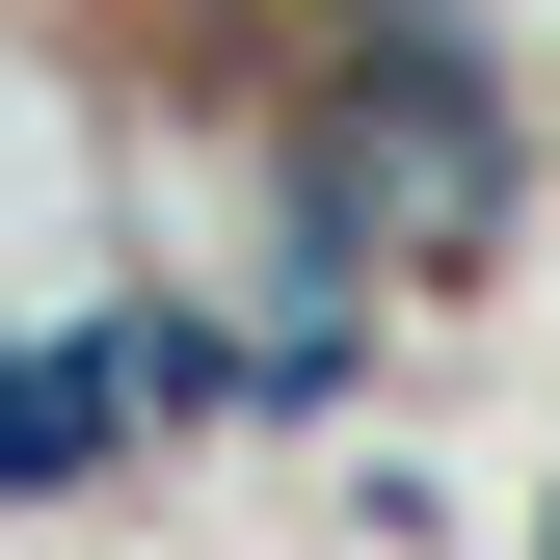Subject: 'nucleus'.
I'll return each mask as SVG.
<instances>
[{
	"instance_id": "1",
	"label": "nucleus",
	"mask_w": 560,
	"mask_h": 560,
	"mask_svg": "<svg viewBox=\"0 0 560 560\" xmlns=\"http://www.w3.org/2000/svg\"><path fill=\"white\" fill-rule=\"evenodd\" d=\"M107 454H133V374H107V320H0V508H81Z\"/></svg>"
}]
</instances>
